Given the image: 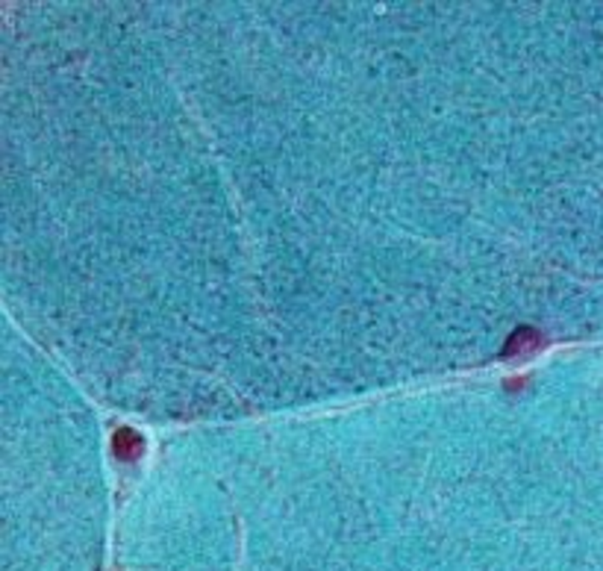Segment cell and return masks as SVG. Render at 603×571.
Returning <instances> with one entry per match:
<instances>
[{"label": "cell", "mask_w": 603, "mask_h": 571, "mask_svg": "<svg viewBox=\"0 0 603 571\" xmlns=\"http://www.w3.org/2000/svg\"><path fill=\"white\" fill-rule=\"evenodd\" d=\"M541 345V333L532 327H518L515 333L507 339V348L500 350V357L509 359V357H524V354H532Z\"/></svg>", "instance_id": "1"}, {"label": "cell", "mask_w": 603, "mask_h": 571, "mask_svg": "<svg viewBox=\"0 0 603 571\" xmlns=\"http://www.w3.org/2000/svg\"><path fill=\"white\" fill-rule=\"evenodd\" d=\"M113 450L118 459H124V463H133V459L142 457L145 450V439L136 433V430L130 427H121L118 433L113 436Z\"/></svg>", "instance_id": "2"}]
</instances>
